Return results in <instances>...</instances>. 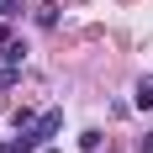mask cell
<instances>
[{
  "label": "cell",
  "mask_w": 153,
  "mask_h": 153,
  "mask_svg": "<svg viewBox=\"0 0 153 153\" xmlns=\"http://www.w3.org/2000/svg\"><path fill=\"white\" fill-rule=\"evenodd\" d=\"M137 153H153V132H148V137H143V143H137Z\"/></svg>",
  "instance_id": "obj_7"
},
{
  "label": "cell",
  "mask_w": 153,
  "mask_h": 153,
  "mask_svg": "<svg viewBox=\"0 0 153 153\" xmlns=\"http://www.w3.org/2000/svg\"><path fill=\"white\" fill-rule=\"evenodd\" d=\"M0 153H11V143H5V137H0Z\"/></svg>",
  "instance_id": "obj_8"
},
{
  "label": "cell",
  "mask_w": 153,
  "mask_h": 153,
  "mask_svg": "<svg viewBox=\"0 0 153 153\" xmlns=\"http://www.w3.org/2000/svg\"><path fill=\"white\" fill-rule=\"evenodd\" d=\"M16 79H21V74H16V63H5V69H0V90H11Z\"/></svg>",
  "instance_id": "obj_4"
},
{
  "label": "cell",
  "mask_w": 153,
  "mask_h": 153,
  "mask_svg": "<svg viewBox=\"0 0 153 153\" xmlns=\"http://www.w3.org/2000/svg\"><path fill=\"white\" fill-rule=\"evenodd\" d=\"M58 127H63V111H42V122H37V127H27V132H32V143L42 148V143L58 132Z\"/></svg>",
  "instance_id": "obj_1"
},
{
  "label": "cell",
  "mask_w": 153,
  "mask_h": 153,
  "mask_svg": "<svg viewBox=\"0 0 153 153\" xmlns=\"http://www.w3.org/2000/svg\"><path fill=\"white\" fill-rule=\"evenodd\" d=\"M5 48H11V27H0V53H5Z\"/></svg>",
  "instance_id": "obj_6"
},
{
  "label": "cell",
  "mask_w": 153,
  "mask_h": 153,
  "mask_svg": "<svg viewBox=\"0 0 153 153\" xmlns=\"http://www.w3.org/2000/svg\"><path fill=\"white\" fill-rule=\"evenodd\" d=\"M137 106L153 111V79H143V85H137Z\"/></svg>",
  "instance_id": "obj_2"
},
{
  "label": "cell",
  "mask_w": 153,
  "mask_h": 153,
  "mask_svg": "<svg viewBox=\"0 0 153 153\" xmlns=\"http://www.w3.org/2000/svg\"><path fill=\"white\" fill-rule=\"evenodd\" d=\"M79 148H85V153H100V132H95V127H90V132L79 137Z\"/></svg>",
  "instance_id": "obj_3"
},
{
  "label": "cell",
  "mask_w": 153,
  "mask_h": 153,
  "mask_svg": "<svg viewBox=\"0 0 153 153\" xmlns=\"http://www.w3.org/2000/svg\"><path fill=\"white\" fill-rule=\"evenodd\" d=\"M0 16H21V0H0Z\"/></svg>",
  "instance_id": "obj_5"
}]
</instances>
